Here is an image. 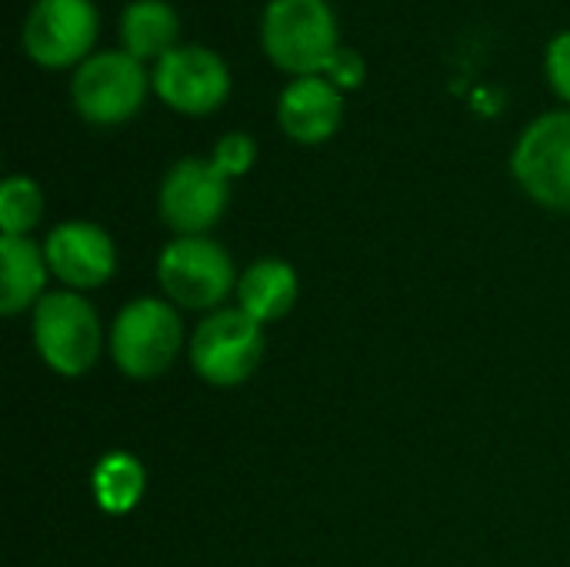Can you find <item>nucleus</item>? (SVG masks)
I'll list each match as a JSON object with an SVG mask.
<instances>
[{"label":"nucleus","instance_id":"obj_20","mask_svg":"<svg viewBox=\"0 0 570 567\" xmlns=\"http://www.w3.org/2000/svg\"><path fill=\"white\" fill-rule=\"evenodd\" d=\"M544 63H548V80H551V87H554L564 100H570V30H561V33L548 43Z\"/></svg>","mask_w":570,"mask_h":567},{"label":"nucleus","instance_id":"obj_7","mask_svg":"<svg viewBox=\"0 0 570 567\" xmlns=\"http://www.w3.org/2000/svg\"><path fill=\"white\" fill-rule=\"evenodd\" d=\"M514 177L538 204L570 214V110H551L524 127Z\"/></svg>","mask_w":570,"mask_h":567},{"label":"nucleus","instance_id":"obj_13","mask_svg":"<svg viewBox=\"0 0 570 567\" xmlns=\"http://www.w3.org/2000/svg\"><path fill=\"white\" fill-rule=\"evenodd\" d=\"M237 297H240V311L250 314L257 324L281 321L297 301V274L284 261L274 257L257 261L240 274Z\"/></svg>","mask_w":570,"mask_h":567},{"label":"nucleus","instance_id":"obj_14","mask_svg":"<svg viewBox=\"0 0 570 567\" xmlns=\"http://www.w3.org/2000/svg\"><path fill=\"white\" fill-rule=\"evenodd\" d=\"M0 264H3V287H0V311L20 314L33 301L43 297L47 284V257L30 237H0Z\"/></svg>","mask_w":570,"mask_h":567},{"label":"nucleus","instance_id":"obj_9","mask_svg":"<svg viewBox=\"0 0 570 567\" xmlns=\"http://www.w3.org/2000/svg\"><path fill=\"white\" fill-rule=\"evenodd\" d=\"M154 90L184 114H207L224 104L230 90V70L220 53L204 43H177L167 50L154 74Z\"/></svg>","mask_w":570,"mask_h":567},{"label":"nucleus","instance_id":"obj_1","mask_svg":"<svg viewBox=\"0 0 570 567\" xmlns=\"http://www.w3.org/2000/svg\"><path fill=\"white\" fill-rule=\"evenodd\" d=\"M261 40L271 60L294 77L321 74L337 40V17L327 0H267Z\"/></svg>","mask_w":570,"mask_h":567},{"label":"nucleus","instance_id":"obj_16","mask_svg":"<svg viewBox=\"0 0 570 567\" xmlns=\"http://www.w3.org/2000/svg\"><path fill=\"white\" fill-rule=\"evenodd\" d=\"M147 475L134 454H104L94 468V498L107 515H127L144 498Z\"/></svg>","mask_w":570,"mask_h":567},{"label":"nucleus","instance_id":"obj_18","mask_svg":"<svg viewBox=\"0 0 570 567\" xmlns=\"http://www.w3.org/2000/svg\"><path fill=\"white\" fill-rule=\"evenodd\" d=\"M254 157H257V144L250 140V134L230 130V134H224V137L217 140V147H214V157H210V160H214L227 177H240V174H247V170H250Z\"/></svg>","mask_w":570,"mask_h":567},{"label":"nucleus","instance_id":"obj_5","mask_svg":"<svg viewBox=\"0 0 570 567\" xmlns=\"http://www.w3.org/2000/svg\"><path fill=\"white\" fill-rule=\"evenodd\" d=\"M147 94V70L130 50H100L87 57L70 80L73 107L83 120L110 127L137 114Z\"/></svg>","mask_w":570,"mask_h":567},{"label":"nucleus","instance_id":"obj_11","mask_svg":"<svg viewBox=\"0 0 570 567\" xmlns=\"http://www.w3.org/2000/svg\"><path fill=\"white\" fill-rule=\"evenodd\" d=\"M43 257H47V267L77 291L100 287L104 281H110L117 267L114 241L107 237L104 227L90 221L57 224L43 241Z\"/></svg>","mask_w":570,"mask_h":567},{"label":"nucleus","instance_id":"obj_15","mask_svg":"<svg viewBox=\"0 0 570 567\" xmlns=\"http://www.w3.org/2000/svg\"><path fill=\"white\" fill-rule=\"evenodd\" d=\"M180 17L167 0H130L120 13V40L124 50L140 57H164L177 47Z\"/></svg>","mask_w":570,"mask_h":567},{"label":"nucleus","instance_id":"obj_6","mask_svg":"<svg viewBox=\"0 0 570 567\" xmlns=\"http://www.w3.org/2000/svg\"><path fill=\"white\" fill-rule=\"evenodd\" d=\"M157 281L174 304L207 311L234 291V264L227 251L207 237H177L160 251Z\"/></svg>","mask_w":570,"mask_h":567},{"label":"nucleus","instance_id":"obj_3","mask_svg":"<svg viewBox=\"0 0 570 567\" xmlns=\"http://www.w3.org/2000/svg\"><path fill=\"white\" fill-rule=\"evenodd\" d=\"M33 341L47 368L63 378H80L100 358V321L94 307L73 291H53L37 301Z\"/></svg>","mask_w":570,"mask_h":567},{"label":"nucleus","instance_id":"obj_8","mask_svg":"<svg viewBox=\"0 0 570 567\" xmlns=\"http://www.w3.org/2000/svg\"><path fill=\"white\" fill-rule=\"evenodd\" d=\"M227 174L204 157H184L177 160L164 184H160V217L170 231L180 237H204L207 227H214L230 201Z\"/></svg>","mask_w":570,"mask_h":567},{"label":"nucleus","instance_id":"obj_2","mask_svg":"<svg viewBox=\"0 0 570 567\" xmlns=\"http://www.w3.org/2000/svg\"><path fill=\"white\" fill-rule=\"evenodd\" d=\"M180 344H184L180 317L170 304L157 297H140L127 304L110 331L114 364L134 381L160 378L180 354Z\"/></svg>","mask_w":570,"mask_h":567},{"label":"nucleus","instance_id":"obj_12","mask_svg":"<svg viewBox=\"0 0 570 567\" xmlns=\"http://www.w3.org/2000/svg\"><path fill=\"white\" fill-rule=\"evenodd\" d=\"M277 117L287 137L301 144H321L341 127L344 97L324 74L294 77L281 94Z\"/></svg>","mask_w":570,"mask_h":567},{"label":"nucleus","instance_id":"obj_17","mask_svg":"<svg viewBox=\"0 0 570 567\" xmlns=\"http://www.w3.org/2000/svg\"><path fill=\"white\" fill-rule=\"evenodd\" d=\"M43 194L30 177H7L0 184V231L7 237H27L40 224Z\"/></svg>","mask_w":570,"mask_h":567},{"label":"nucleus","instance_id":"obj_19","mask_svg":"<svg viewBox=\"0 0 570 567\" xmlns=\"http://www.w3.org/2000/svg\"><path fill=\"white\" fill-rule=\"evenodd\" d=\"M337 90L341 87H357L361 80H364V74H367V63H364V57L354 50V47H347V43H337L334 47V53L327 57V63H324V70H321Z\"/></svg>","mask_w":570,"mask_h":567},{"label":"nucleus","instance_id":"obj_4","mask_svg":"<svg viewBox=\"0 0 570 567\" xmlns=\"http://www.w3.org/2000/svg\"><path fill=\"white\" fill-rule=\"evenodd\" d=\"M264 358V324L240 307L214 311L190 338V364L214 388L244 384Z\"/></svg>","mask_w":570,"mask_h":567},{"label":"nucleus","instance_id":"obj_10","mask_svg":"<svg viewBox=\"0 0 570 567\" xmlns=\"http://www.w3.org/2000/svg\"><path fill=\"white\" fill-rule=\"evenodd\" d=\"M97 27L90 0H37L23 20V47L43 67H67L90 50Z\"/></svg>","mask_w":570,"mask_h":567}]
</instances>
